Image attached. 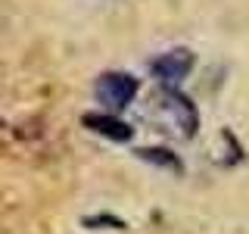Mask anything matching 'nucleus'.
<instances>
[{"mask_svg": "<svg viewBox=\"0 0 249 234\" xmlns=\"http://www.w3.org/2000/svg\"><path fill=\"white\" fill-rule=\"evenodd\" d=\"M137 94V81L128 72H106L97 81V100L109 109H124Z\"/></svg>", "mask_w": 249, "mask_h": 234, "instance_id": "obj_2", "label": "nucleus"}, {"mask_svg": "<svg viewBox=\"0 0 249 234\" xmlns=\"http://www.w3.org/2000/svg\"><path fill=\"white\" fill-rule=\"evenodd\" d=\"M84 125L93 131V135L106 137V140H115V144H124V140L134 137V128L124 125L122 119H112V116H103V113H88L84 116Z\"/></svg>", "mask_w": 249, "mask_h": 234, "instance_id": "obj_4", "label": "nucleus"}, {"mask_svg": "<svg viewBox=\"0 0 249 234\" xmlns=\"http://www.w3.org/2000/svg\"><path fill=\"white\" fill-rule=\"evenodd\" d=\"M153 116L159 122H165L168 131L184 135V137H193L196 128H199L196 106L190 103V97H184V94H178V91H162L159 100H156V106H153Z\"/></svg>", "mask_w": 249, "mask_h": 234, "instance_id": "obj_1", "label": "nucleus"}, {"mask_svg": "<svg viewBox=\"0 0 249 234\" xmlns=\"http://www.w3.org/2000/svg\"><path fill=\"white\" fill-rule=\"evenodd\" d=\"M165 153H168V150H140V156H143V159H156V162H171V166H178V162L168 159Z\"/></svg>", "mask_w": 249, "mask_h": 234, "instance_id": "obj_5", "label": "nucleus"}, {"mask_svg": "<svg viewBox=\"0 0 249 234\" xmlns=\"http://www.w3.org/2000/svg\"><path fill=\"white\" fill-rule=\"evenodd\" d=\"M193 62H196V57H193V53L187 50V47H178V50L162 53V57L153 62V75L159 78L162 84H178L181 78L190 75Z\"/></svg>", "mask_w": 249, "mask_h": 234, "instance_id": "obj_3", "label": "nucleus"}]
</instances>
